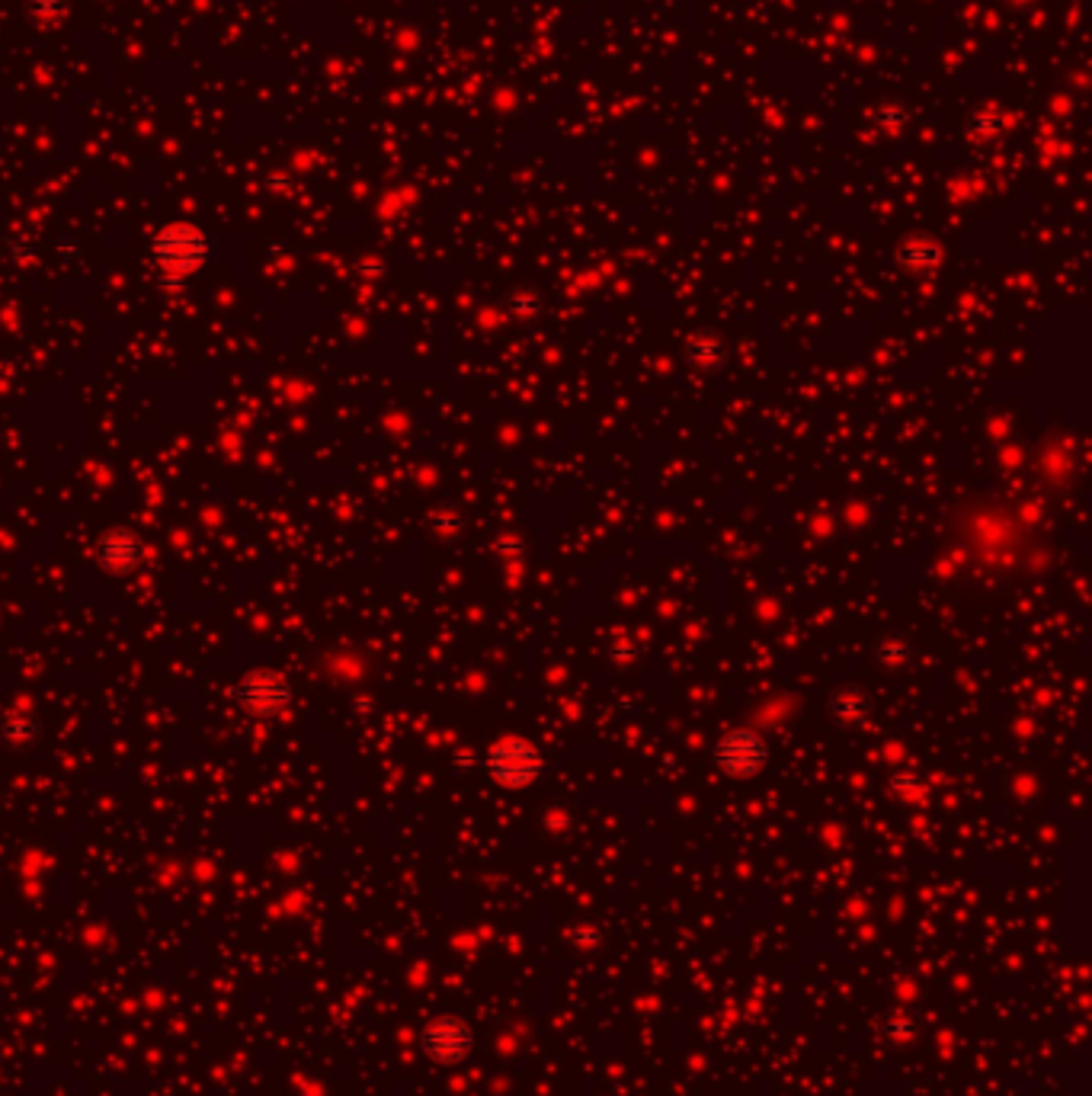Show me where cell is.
I'll return each instance as SVG.
<instances>
[{
	"instance_id": "4",
	"label": "cell",
	"mask_w": 1092,
	"mask_h": 1096,
	"mask_svg": "<svg viewBox=\"0 0 1092 1096\" xmlns=\"http://www.w3.org/2000/svg\"><path fill=\"white\" fill-rule=\"evenodd\" d=\"M289 696H292L289 684L273 670H253V673L244 676L241 687H237L241 706L247 712H253V715H276V712H282L289 706Z\"/></svg>"
},
{
	"instance_id": "3",
	"label": "cell",
	"mask_w": 1092,
	"mask_h": 1096,
	"mask_svg": "<svg viewBox=\"0 0 1092 1096\" xmlns=\"http://www.w3.org/2000/svg\"><path fill=\"white\" fill-rule=\"evenodd\" d=\"M472 1049H475L472 1026L455 1016H439L424 1029V1052L436 1065H458L472 1055Z\"/></svg>"
},
{
	"instance_id": "5",
	"label": "cell",
	"mask_w": 1092,
	"mask_h": 1096,
	"mask_svg": "<svg viewBox=\"0 0 1092 1096\" xmlns=\"http://www.w3.org/2000/svg\"><path fill=\"white\" fill-rule=\"evenodd\" d=\"M714 757L724 766V773L753 776L766 763V741H759L753 731H731V735L721 738Z\"/></svg>"
},
{
	"instance_id": "2",
	"label": "cell",
	"mask_w": 1092,
	"mask_h": 1096,
	"mask_svg": "<svg viewBox=\"0 0 1092 1096\" xmlns=\"http://www.w3.org/2000/svg\"><path fill=\"white\" fill-rule=\"evenodd\" d=\"M209 244L189 225H174L154 241V260L167 276H189L202 267Z\"/></svg>"
},
{
	"instance_id": "6",
	"label": "cell",
	"mask_w": 1092,
	"mask_h": 1096,
	"mask_svg": "<svg viewBox=\"0 0 1092 1096\" xmlns=\"http://www.w3.org/2000/svg\"><path fill=\"white\" fill-rule=\"evenodd\" d=\"M144 555V545L135 533L129 530H113L99 539V561L113 567V571H129L141 561Z\"/></svg>"
},
{
	"instance_id": "1",
	"label": "cell",
	"mask_w": 1092,
	"mask_h": 1096,
	"mask_svg": "<svg viewBox=\"0 0 1092 1096\" xmlns=\"http://www.w3.org/2000/svg\"><path fill=\"white\" fill-rule=\"evenodd\" d=\"M545 766V757L536 744L523 741V738H506L500 744L491 747L487 754V773L494 782H500V786L506 789H523L529 786V782L539 779Z\"/></svg>"
},
{
	"instance_id": "7",
	"label": "cell",
	"mask_w": 1092,
	"mask_h": 1096,
	"mask_svg": "<svg viewBox=\"0 0 1092 1096\" xmlns=\"http://www.w3.org/2000/svg\"><path fill=\"white\" fill-rule=\"evenodd\" d=\"M32 731H36V724L29 721V718H7V724H4V735L7 738H14V741H26V738H32Z\"/></svg>"
}]
</instances>
